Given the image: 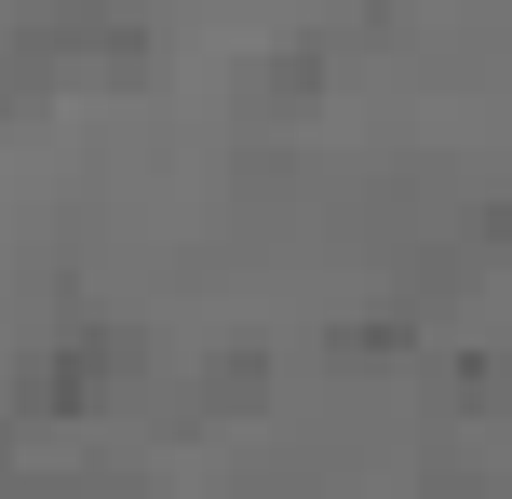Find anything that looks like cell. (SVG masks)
<instances>
[{
	"mask_svg": "<svg viewBox=\"0 0 512 499\" xmlns=\"http://www.w3.org/2000/svg\"><path fill=\"white\" fill-rule=\"evenodd\" d=\"M486 230H499V243H512V203H499V216H486Z\"/></svg>",
	"mask_w": 512,
	"mask_h": 499,
	"instance_id": "cell-1",
	"label": "cell"
}]
</instances>
